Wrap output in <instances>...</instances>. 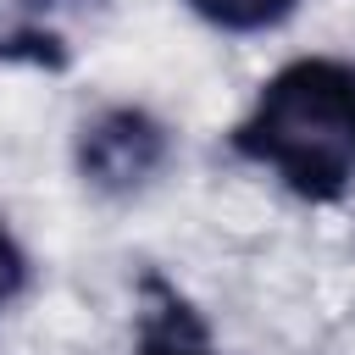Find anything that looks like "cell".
Wrapping results in <instances>:
<instances>
[{"label": "cell", "instance_id": "obj_5", "mask_svg": "<svg viewBox=\"0 0 355 355\" xmlns=\"http://www.w3.org/2000/svg\"><path fill=\"white\" fill-rule=\"evenodd\" d=\"M183 6L222 33H266V28L288 22L300 0H183Z\"/></svg>", "mask_w": 355, "mask_h": 355}, {"label": "cell", "instance_id": "obj_1", "mask_svg": "<svg viewBox=\"0 0 355 355\" xmlns=\"http://www.w3.org/2000/svg\"><path fill=\"white\" fill-rule=\"evenodd\" d=\"M233 155L311 205L338 200L355 183V61L300 55L277 67L233 128Z\"/></svg>", "mask_w": 355, "mask_h": 355}, {"label": "cell", "instance_id": "obj_4", "mask_svg": "<svg viewBox=\"0 0 355 355\" xmlns=\"http://www.w3.org/2000/svg\"><path fill=\"white\" fill-rule=\"evenodd\" d=\"M6 61H28V67H67V39L55 28H44V17H33L22 0H11L0 11V67Z\"/></svg>", "mask_w": 355, "mask_h": 355}, {"label": "cell", "instance_id": "obj_3", "mask_svg": "<svg viewBox=\"0 0 355 355\" xmlns=\"http://www.w3.org/2000/svg\"><path fill=\"white\" fill-rule=\"evenodd\" d=\"M128 355H216V344H211V327L200 322V311L166 277L150 272L139 283V327H133Z\"/></svg>", "mask_w": 355, "mask_h": 355}, {"label": "cell", "instance_id": "obj_7", "mask_svg": "<svg viewBox=\"0 0 355 355\" xmlns=\"http://www.w3.org/2000/svg\"><path fill=\"white\" fill-rule=\"evenodd\" d=\"M33 17H50V11H100V6H111V0H22Z\"/></svg>", "mask_w": 355, "mask_h": 355}, {"label": "cell", "instance_id": "obj_6", "mask_svg": "<svg viewBox=\"0 0 355 355\" xmlns=\"http://www.w3.org/2000/svg\"><path fill=\"white\" fill-rule=\"evenodd\" d=\"M28 288V255H22V244H17V233L0 222V311L17 300Z\"/></svg>", "mask_w": 355, "mask_h": 355}, {"label": "cell", "instance_id": "obj_2", "mask_svg": "<svg viewBox=\"0 0 355 355\" xmlns=\"http://www.w3.org/2000/svg\"><path fill=\"white\" fill-rule=\"evenodd\" d=\"M72 161H78V178L94 194L128 200L166 172L172 128L144 105H105V111L83 116V128L72 139Z\"/></svg>", "mask_w": 355, "mask_h": 355}]
</instances>
